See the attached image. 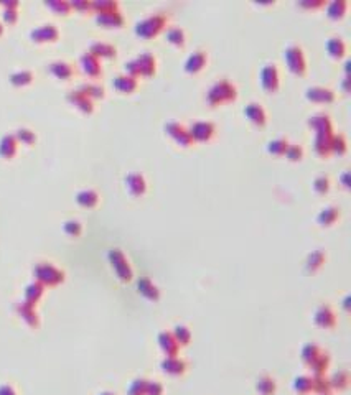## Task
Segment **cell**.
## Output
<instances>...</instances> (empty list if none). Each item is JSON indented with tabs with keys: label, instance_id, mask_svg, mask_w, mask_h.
<instances>
[{
	"label": "cell",
	"instance_id": "1",
	"mask_svg": "<svg viewBox=\"0 0 351 395\" xmlns=\"http://www.w3.org/2000/svg\"><path fill=\"white\" fill-rule=\"evenodd\" d=\"M238 97V89L231 81L228 79H216L206 91V102L211 107H216L223 102L234 101Z\"/></svg>",
	"mask_w": 351,
	"mask_h": 395
},
{
	"label": "cell",
	"instance_id": "2",
	"mask_svg": "<svg viewBox=\"0 0 351 395\" xmlns=\"http://www.w3.org/2000/svg\"><path fill=\"white\" fill-rule=\"evenodd\" d=\"M167 15L165 13H152L149 16H144V18L137 20L134 31L137 36L144 38V40H149V38L157 36L167 25Z\"/></svg>",
	"mask_w": 351,
	"mask_h": 395
},
{
	"label": "cell",
	"instance_id": "3",
	"mask_svg": "<svg viewBox=\"0 0 351 395\" xmlns=\"http://www.w3.org/2000/svg\"><path fill=\"white\" fill-rule=\"evenodd\" d=\"M284 59H285V64H287V68L292 71L294 74H297V76L305 74V71H307V59H305L304 49H302L299 45H295V43H290V45L285 46V49H284Z\"/></svg>",
	"mask_w": 351,
	"mask_h": 395
},
{
	"label": "cell",
	"instance_id": "4",
	"mask_svg": "<svg viewBox=\"0 0 351 395\" xmlns=\"http://www.w3.org/2000/svg\"><path fill=\"white\" fill-rule=\"evenodd\" d=\"M261 86L262 89L267 92H276L281 86V76H279V69L274 63H267L261 68Z\"/></svg>",
	"mask_w": 351,
	"mask_h": 395
},
{
	"label": "cell",
	"instance_id": "5",
	"mask_svg": "<svg viewBox=\"0 0 351 395\" xmlns=\"http://www.w3.org/2000/svg\"><path fill=\"white\" fill-rule=\"evenodd\" d=\"M163 129H165V134L172 137L178 145L190 147L191 144H193V139H191L188 129L180 122H177V120H168V122L163 125Z\"/></svg>",
	"mask_w": 351,
	"mask_h": 395
},
{
	"label": "cell",
	"instance_id": "6",
	"mask_svg": "<svg viewBox=\"0 0 351 395\" xmlns=\"http://www.w3.org/2000/svg\"><path fill=\"white\" fill-rule=\"evenodd\" d=\"M188 132L193 142H206L215 135L216 127H215V124L210 122V120H196V122L190 125Z\"/></svg>",
	"mask_w": 351,
	"mask_h": 395
},
{
	"label": "cell",
	"instance_id": "7",
	"mask_svg": "<svg viewBox=\"0 0 351 395\" xmlns=\"http://www.w3.org/2000/svg\"><path fill=\"white\" fill-rule=\"evenodd\" d=\"M305 97L310 102L328 104L335 101V91L327 86H310L305 89Z\"/></svg>",
	"mask_w": 351,
	"mask_h": 395
},
{
	"label": "cell",
	"instance_id": "8",
	"mask_svg": "<svg viewBox=\"0 0 351 395\" xmlns=\"http://www.w3.org/2000/svg\"><path fill=\"white\" fill-rule=\"evenodd\" d=\"M243 114L249 122H252L254 125H259V127L266 125L267 122V112H266V109L262 107V104L259 102H254V101L248 102L243 109Z\"/></svg>",
	"mask_w": 351,
	"mask_h": 395
},
{
	"label": "cell",
	"instance_id": "9",
	"mask_svg": "<svg viewBox=\"0 0 351 395\" xmlns=\"http://www.w3.org/2000/svg\"><path fill=\"white\" fill-rule=\"evenodd\" d=\"M58 36H59V31L56 28V25H53V23H43L30 30V38L33 41H40V43L54 41Z\"/></svg>",
	"mask_w": 351,
	"mask_h": 395
},
{
	"label": "cell",
	"instance_id": "10",
	"mask_svg": "<svg viewBox=\"0 0 351 395\" xmlns=\"http://www.w3.org/2000/svg\"><path fill=\"white\" fill-rule=\"evenodd\" d=\"M206 63H208V53L205 49H195V51L186 58L183 68L186 73L195 74V73H200V71L205 68Z\"/></svg>",
	"mask_w": 351,
	"mask_h": 395
},
{
	"label": "cell",
	"instance_id": "11",
	"mask_svg": "<svg viewBox=\"0 0 351 395\" xmlns=\"http://www.w3.org/2000/svg\"><path fill=\"white\" fill-rule=\"evenodd\" d=\"M124 183H125V188H127V191L132 196L144 195L145 190H147V181H145V178L142 177L140 173H135V172L129 173L127 177H125Z\"/></svg>",
	"mask_w": 351,
	"mask_h": 395
},
{
	"label": "cell",
	"instance_id": "12",
	"mask_svg": "<svg viewBox=\"0 0 351 395\" xmlns=\"http://www.w3.org/2000/svg\"><path fill=\"white\" fill-rule=\"evenodd\" d=\"M309 125L315 134H320V132H333L332 120L328 117V114L325 112H317L314 115H310Z\"/></svg>",
	"mask_w": 351,
	"mask_h": 395
},
{
	"label": "cell",
	"instance_id": "13",
	"mask_svg": "<svg viewBox=\"0 0 351 395\" xmlns=\"http://www.w3.org/2000/svg\"><path fill=\"white\" fill-rule=\"evenodd\" d=\"M332 137H333V132H320V134H315L314 148L320 157H327L332 153Z\"/></svg>",
	"mask_w": 351,
	"mask_h": 395
},
{
	"label": "cell",
	"instance_id": "14",
	"mask_svg": "<svg viewBox=\"0 0 351 395\" xmlns=\"http://www.w3.org/2000/svg\"><path fill=\"white\" fill-rule=\"evenodd\" d=\"M79 66H81V69H83L84 73H86V74H89V76H99V74H101V63H99V58H96L94 54H91L89 51L81 54V58H79Z\"/></svg>",
	"mask_w": 351,
	"mask_h": 395
},
{
	"label": "cell",
	"instance_id": "15",
	"mask_svg": "<svg viewBox=\"0 0 351 395\" xmlns=\"http://www.w3.org/2000/svg\"><path fill=\"white\" fill-rule=\"evenodd\" d=\"M112 86L116 87L119 92H124V94H130V92H134L137 89V86H139V81L137 78H132V76L129 74H117L116 78L112 79Z\"/></svg>",
	"mask_w": 351,
	"mask_h": 395
},
{
	"label": "cell",
	"instance_id": "16",
	"mask_svg": "<svg viewBox=\"0 0 351 395\" xmlns=\"http://www.w3.org/2000/svg\"><path fill=\"white\" fill-rule=\"evenodd\" d=\"M135 59H137V63H139V68H140V74L142 76H152V74H155V71H157V59H155V56H153L152 53L142 51Z\"/></svg>",
	"mask_w": 351,
	"mask_h": 395
},
{
	"label": "cell",
	"instance_id": "17",
	"mask_svg": "<svg viewBox=\"0 0 351 395\" xmlns=\"http://www.w3.org/2000/svg\"><path fill=\"white\" fill-rule=\"evenodd\" d=\"M66 97H68V101L71 104H74V106L78 109H81L83 112H91L92 111V99L87 97L84 92H81L78 89H73V91L68 92Z\"/></svg>",
	"mask_w": 351,
	"mask_h": 395
},
{
	"label": "cell",
	"instance_id": "18",
	"mask_svg": "<svg viewBox=\"0 0 351 395\" xmlns=\"http://www.w3.org/2000/svg\"><path fill=\"white\" fill-rule=\"evenodd\" d=\"M96 21L104 26H109V28H117V26H122L125 23V18L119 10V12L96 13Z\"/></svg>",
	"mask_w": 351,
	"mask_h": 395
},
{
	"label": "cell",
	"instance_id": "19",
	"mask_svg": "<svg viewBox=\"0 0 351 395\" xmlns=\"http://www.w3.org/2000/svg\"><path fill=\"white\" fill-rule=\"evenodd\" d=\"M325 48L327 53L330 54L332 58H343L345 53H347V43L343 41V38L340 36H330L325 41Z\"/></svg>",
	"mask_w": 351,
	"mask_h": 395
},
{
	"label": "cell",
	"instance_id": "20",
	"mask_svg": "<svg viewBox=\"0 0 351 395\" xmlns=\"http://www.w3.org/2000/svg\"><path fill=\"white\" fill-rule=\"evenodd\" d=\"M48 69H50L51 73L59 79H68L74 73L73 66H71L68 61H63V59H56V61L50 63L48 64Z\"/></svg>",
	"mask_w": 351,
	"mask_h": 395
},
{
	"label": "cell",
	"instance_id": "21",
	"mask_svg": "<svg viewBox=\"0 0 351 395\" xmlns=\"http://www.w3.org/2000/svg\"><path fill=\"white\" fill-rule=\"evenodd\" d=\"M89 53L94 54L96 58H99V56L112 58V56H116V46H112L111 43H104V41H91Z\"/></svg>",
	"mask_w": 351,
	"mask_h": 395
},
{
	"label": "cell",
	"instance_id": "22",
	"mask_svg": "<svg viewBox=\"0 0 351 395\" xmlns=\"http://www.w3.org/2000/svg\"><path fill=\"white\" fill-rule=\"evenodd\" d=\"M17 139H15L13 134H5L2 139H0V157L3 158H12L17 152Z\"/></svg>",
	"mask_w": 351,
	"mask_h": 395
},
{
	"label": "cell",
	"instance_id": "23",
	"mask_svg": "<svg viewBox=\"0 0 351 395\" xmlns=\"http://www.w3.org/2000/svg\"><path fill=\"white\" fill-rule=\"evenodd\" d=\"M111 260H112V265L116 267L117 273L120 275V278L129 280L130 278V268H129V263L125 262L124 255L120 254V252L114 250V252H111Z\"/></svg>",
	"mask_w": 351,
	"mask_h": 395
},
{
	"label": "cell",
	"instance_id": "24",
	"mask_svg": "<svg viewBox=\"0 0 351 395\" xmlns=\"http://www.w3.org/2000/svg\"><path fill=\"white\" fill-rule=\"evenodd\" d=\"M348 10V2L347 0H332L327 7V16H330L333 20L343 18L345 13Z\"/></svg>",
	"mask_w": 351,
	"mask_h": 395
},
{
	"label": "cell",
	"instance_id": "25",
	"mask_svg": "<svg viewBox=\"0 0 351 395\" xmlns=\"http://www.w3.org/2000/svg\"><path fill=\"white\" fill-rule=\"evenodd\" d=\"M340 216V209L337 206H327V207H323V209L318 212V222L322 224V226H330V224L335 221Z\"/></svg>",
	"mask_w": 351,
	"mask_h": 395
},
{
	"label": "cell",
	"instance_id": "26",
	"mask_svg": "<svg viewBox=\"0 0 351 395\" xmlns=\"http://www.w3.org/2000/svg\"><path fill=\"white\" fill-rule=\"evenodd\" d=\"M289 147V140L284 139V137H277V139L274 140H269L267 145H266V150L271 153V155H284L285 150H287Z\"/></svg>",
	"mask_w": 351,
	"mask_h": 395
},
{
	"label": "cell",
	"instance_id": "27",
	"mask_svg": "<svg viewBox=\"0 0 351 395\" xmlns=\"http://www.w3.org/2000/svg\"><path fill=\"white\" fill-rule=\"evenodd\" d=\"M91 8L96 13L119 12V3L114 2V0H96V2H91Z\"/></svg>",
	"mask_w": 351,
	"mask_h": 395
},
{
	"label": "cell",
	"instance_id": "28",
	"mask_svg": "<svg viewBox=\"0 0 351 395\" xmlns=\"http://www.w3.org/2000/svg\"><path fill=\"white\" fill-rule=\"evenodd\" d=\"M165 38H167L168 43H172V45H175V46H183L185 40H186V35H185L183 28H180V26H172V28L167 30Z\"/></svg>",
	"mask_w": 351,
	"mask_h": 395
},
{
	"label": "cell",
	"instance_id": "29",
	"mask_svg": "<svg viewBox=\"0 0 351 395\" xmlns=\"http://www.w3.org/2000/svg\"><path fill=\"white\" fill-rule=\"evenodd\" d=\"M31 79H33V73L30 69H18L10 74V82L15 86H25L31 82Z\"/></svg>",
	"mask_w": 351,
	"mask_h": 395
},
{
	"label": "cell",
	"instance_id": "30",
	"mask_svg": "<svg viewBox=\"0 0 351 395\" xmlns=\"http://www.w3.org/2000/svg\"><path fill=\"white\" fill-rule=\"evenodd\" d=\"M97 199H99V196H97V193L94 190H81L78 195H76V201L79 202V204H83V206H94Z\"/></svg>",
	"mask_w": 351,
	"mask_h": 395
},
{
	"label": "cell",
	"instance_id": "31",
	"mask_svg": "<svg viewBox=\"0 0 351 395\" xmlns=\"http://www.w3.org/2000/svg\"><path fill=\"white\" fill-rule=\"evenodd\" d=\"M315 321L320 326H332L335 323L333 311L328 308V306H322V308L315 313Z\"/></svg>",
	"mask_w": 351,
	"mask_h": 395
},
{
	"label": "cell",
	"instance_id": "32",
	"mask_svg": "<svg viewBox=\"0 0 351 395\" xmlns=\"http://www.w3.org/2000/svg\"><path fill=\"white\" fill-rule=\"evenodd\" d=\"M78 91L84 92L87 97H102L104 96V87L97 82H84L78 87Z\"/></svg>",
	"mask_w": 351,
	"mask_h": 395
},
{
	"label": "cell",
	"instance_id": "33",
	"mask_svg": "<svg viewBox=\"0 0 351 395\" xmlns=\"http://www.w3.org/2000/svg\"><path fill=\"white\" fill-rule=\"evenodd\" d=\"M38 273V277H40L41 280H45V282H50V283H54V282H58V280H61V273H59L56 268H53L50 265H45V267H40L36 270Z\"/></svg>",
	"mask_w": 351,
	"mask_h": 395
},
{
	"label": "cell",
	"instance_id": "34",
	"mask_svg": "<svg viewBox=\"0 0 351 395\" xmlns=\"http://www.w3.org/2000/svg\"><path fill=\"white\" fill-rule=\"evenodd\" d=\"M348 150V142H347V137L343 134H333L332 137V152L333 153H338V155H343L345 152Z\"/></svg>",
	"mask_w": 351,
	"mask_h": 395
},
{
	"label": "cell",
	"instance_id": "35",
	"mask_svg": "<svg viewBox=\"0 0 351 395\" xmlns=\"http://www.w3.org/2000/svg\"><path fill=\"white\" fill-rule=\"evenodd\" d=\"M15 139H17V142H23V144H33V142L36 140V135H35V132L33 130H30V129H26V127H18L17 130H15Z\"/></svg>",
	"mask_w": 351,
	"mask_h": 395
},
{
	"label": "cell",
	"instance_id": "36",
	"mask_svg": "<svg viewBox=\"0 0 351 395\" xmlns=\"http://www.w3.org/2000/svg\"><path fill=\"white\" fill-rule=\"evenodd\" d=\"M160 344H162V348L167 351V354H175L177 353V349H178V344L175 343V339L172 334H168V333H162L160 334Z\"/></svg>",
	"mask_w": 351,
	"mask_h": 395
},
{
	"label": "cell",
	"instance_id": "37",
	"mask_svg": "<svg viewBox=\"0 0 351 395\" xmlns=\"http://www.w3.org/2000/svg\"><path fill=\"white\" fill-rule=\"evenodd\" d=\"M284 155L287 157L290 162H299L300 158L304 157V147H302L300 144H289Z\"/></svg>",
	"mask_w": 351,
	"mask_h": 395
},
{
	"label": "cell",
	"instance_id": "38",
	"mask_svg": "<svg viewBox=\"0 0 351 395\" xmlns=\"http://www.w3.org/2000/svg\"><path fill=\"white\" fill-rule=\"evenodd\" d=\"M45 5L56 13H68L71 10L69 2H64V0H48V2H45Z\"/></svg>",
	"mask_w": 351,
	"mask_h": 395
},
{
	"label": "cell",
	"instance_id": "39",
	"mask_svg": "<svg viewBox=\"0 0 351 395\" xmlns=\"http://www.w3.org/2000/svg\"><path fill=\"white\" fill-rule=\"evenodd\" d=\"M314 190L317 191V193H327L328 190H330V180H328V177H323V175H320V177H317L314 180Z\"/></svg>",
	"mask_w": 351,
	"mask_h": 395
},
{
	"label": "cell",
	"instance_id": "40",
	"mask_svg": "<svg viewBox=\"0 0 351 395\" xmlns=\"http://www.w3.org/2000/svg\"><path fill=\"white\" fill-rule=\"evenodd\" d=\"M124 71L125 74L132 76V78H137V76H140V68H139V63H137V59H130L124 64Z\"/></svg>",
	"mask_w": 351,
	"mask_h": 395
},
{
	"label": "cell",
	"instance_id": "41",
	"mask_svg": "<svg viewBox=\"0 0 351 395\" xmlns=\"http://www.w3.org/2000/svg\"><path fill=\"white\" fill-rule=\"evenodd\" d=\"M139 288H140V292L149 296V298H157V290L155 287H152V283L149 280H142L139 283Z\"/></svg>",
	"mask_w": 351,
	"mask_h": 395
},
{
	"label": "cell",
	"instance_id": "42",
	"mask_svg": "<svg viewBox=\"0 0 351 395\" xmlns=\"http://www.w3.org/2000/svg\"><path fill=\"white\" fill-rule=\"evenodd\" d=\"M163 367H165V371L168 372H180L185 367L183 361H178V359H168L163 362Z\"/></svg>",
	"mask_w": 351,
	"mask_h": 395
},
{
	"label": "cell",
	"instance_id": "43",
	"mask_svg": "<svg viewBox=\"0 0 351 395\" xmlns=\"http://www.w3.org/2000/svg\"><path fill=\"white\" fill-rule=\"evenodd\" d=\"M71 8H78L81 12H84V10H92L91 8V2H87V0H73V2H69Z\"/></svg>",
	"mask_w": 351,
	"mask_h": 395
},
{
	"label": "cell",
	"instance_id": "44",
	"mask_svg": "<svg viewBox=\"0 0 351 395\" xmlns=\"http://www.w3.org/2000/svg\"><path fill=\"white\" fill-rule=\"evenodd\" d=\"M177 338H178V341H180V343L186 344V341H188V339H190L188 329H186L185 326H177Z\"/></svg>",
	"mask_w": 351,
	"mask_h": 395
},
{
	"label": "cell",
	"instance_id": "45",
	"mask_svg": "<svg viewBox=\"0 0 351 395\" xmlns=\"http://www.w3.org/2000/svg\"><path fill=\"white\" fill-rule=\"evenodd\" d=\"M300 7H304V8H320L322 5H325V2L323 0H317V2H310V0H302V2H299Z\"/></svg>",
	"mask_w": 351,
	"mask_h": 395
},
{
	"label": "cell",
	"instance_id": "46",
	"mask_svg": "<svg viewBox=\"0 0 351 395\" xmlns=\"http://www.w3.org/2000/svg\"><path fill=\"white\" fill-rule=\"evenodd\" d=\"M64 227H66V230H69V232H78V230H79V222L68 221L66 224H64Z\"/></svg>",
	"mask_w": 351,
	"mask_h": 395
},
{
	"label": "cell",
	"instance_id": "47",
	"mask_svg": "<svg viewBox=\"0 0 351 395\" xmlns=\"http://www.w3.org/2000/svg\"><path fill=\"white\" fill-rule=\"evenodd\" d=\"M347 175H348V172H343V173H342V177H340V180H342V185L345 186V188H347V186H348V180H347Z\"/></svg>",
	"mask_w": 351,
	"mask_h": 395
},
{
	"label": "cell",
	"instance_id": "48",
	"mask_svg": "<svg viewBox=\"0 0 351 395\" xmlns=\"http://www.w3.org/2000/svg\"><path fill=\"white\" fill-rule=\"evenodd\" d=\"M2 31H3V26H2V23H0V33H2Z\"/></svg>",
	"mask_w": 351,
	"mask_h": 395
}]
</instances>
